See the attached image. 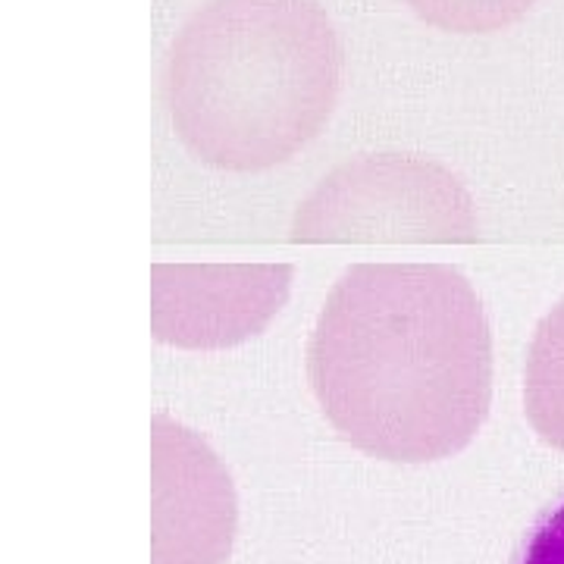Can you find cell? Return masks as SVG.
Segmentation results:
<instances>
[{
    "mask_svg": "<svg viewBox=\"0 0 564 564\" xmlns=\"http://www.w3.org/2000/svg\"><path fill=\"white\" fill-rule=\"evenodd\" d=\"M343 51L314 0H210L173 41L163 98L198 161L263 170L329 120Z\"/></svg>",
    "mask_w": 564,
    "mask_h": 564,
    "instance_id": "6da1fadb",
    "label": "cell"
},
{
    "mask_svg": "<svg viewBox=\"0 0 564 564\" xmlns=\"http://www.w3.org/2000/svg\"><path fill=\"white\" fill-rule=\"evenodd\" d=\"M423 22L455 35H489L521 20L536 0H404Z\"/></svg>",
    "mask_w": 564,
    "mask_h": 564,
    "instance_id": "7a4b0ae2",
    "label": "cell"
},
{
    "mask_svg": "<svg viewBox=\"0 0 564 564\" xmlns=\"http://www.w3.org/2000/svg\"><path fill=\"white\" fill-rule=\"evenodd\" d=\"M511 564H564V489L536 514Z\"/></svg>",
    "mask_w": 564,
    "mask_h": 564,
    "instance_id": "3957f363",
    "label": "cell"
}]
</instances>
